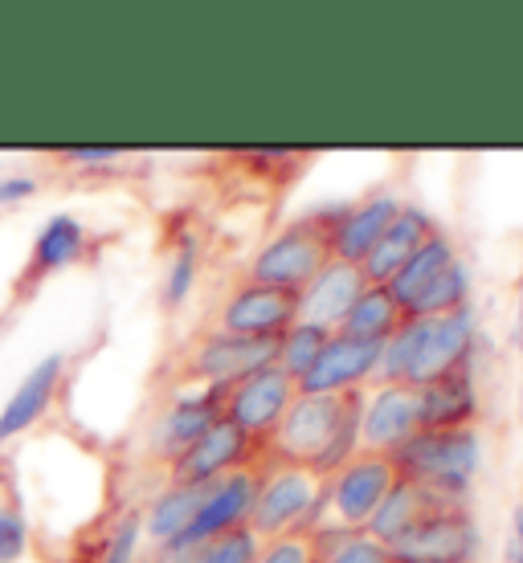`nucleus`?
Wrapping results in <instances>:
<instances>
[{"instance_id":"9b49d317","label":"nucleus","mask_w":523,"mask_h":563,"mask_svg":"<svg viewBox=\"0 0 523 563\" xmlns=\"http://www.w3.org/2000/svg\"><path fill=\"white\" fill-rule=\"evenodd\" d=\"M262 453L258 441L233 429V424L221 417V421L213 424L209 433L193 441L181 457H172V482L176 486H213L217 478H226L241 465H254V457Z\"/></svg>"},{"instance_id":"f704fd0d","label":"nucleus","mask_w":523,"mask_h":563,"mask_svg":"<svg viewBox=\"0 0 523 563\" xmlns=\"http://www.w3.org/2000/svg\"><path fill=\"white\" fill-rule=\"evenodd\" d=\"M33 188H37V184L29 180V176H9V180H0V205H13V200L33 197Z\"/></svg>"},{"instance_id":"ddd939ff","label":"nucleus","mask_w":523,"mask_h":563,"mask_svg":"<svg viewBox=\"0 0 523 563\" xmlns=\"http://www.w3.org/2000/svg\"><path fill=\"white\" fill-rule=\"evenodd\" d=\"M417 429H422L417 388H410V384H381L377 396H364L360 445L368 453H396Z\"/></svg>"},{"instance_id":"4468645a","label":"nucleus","mask_w":523,"mask_h":563,"mask_svg":"<svg viewBox=\"0 0 523 563\" xmlns=\"http://www.w3.org/2000/svg\"><path fill=\"white\" fill-rule=\"evenodd\" d=\"M470 355H475V310L462 307L442 319H425V339L417 364H413L410 388H422L458 367H470Z\"/></svg>"},{"instance_id":"1a4fd4ad","label":"nucleus","mask_w":523,"mask_h":563,"mask_svg":"<svg viewBox=\"0 0 523 563\" xmlns=\"http://www.w3.org/2000/svg\"><path fill=\"white\" fill-rule=\"evenodd\" d=\"M377 364H381V343L331 331L324 343V352L315 355V364L307 367V376H303L295 388H298V396L360 393V384H364L368 376H377Z\"/></svg>"},{"instance_id":"f8f14e48","label":"nucleus","mask_w":523,"mask_h":563,"mask_svg":"<svg viewBox=\"0 0 523 563\" xmlns=\"http://www.w3.org/2000/svg\"><path fill=\"white\" fill-rule=\"evenodd\" d=\"M298 319V295L295 290H279V286H258V282H241L238 290L226 298L221 307V331L250 339H283Z\"/></svg>"},{"instance_id":"7ed1b4c3","label":"nucleus","mask_w":523,"mask_h":563,"mask_svg":"<svg viewBox=\"0 0 523 563\" xmlns=\"http://www.w3.org/2000/svg\"><path fill=\"white\" fill-rule=\"evenodd\" d=\"M360 393L344 396H295V405L286 409V417L279 421V429L262 441V450L274 457L279 465H298L312 474L315 462L324 457V450L331 445V437L340 429V421L348 417Z\"/></svg>"},{"instance_id":"0eeeda50","label":"nucleus","mask_w":523,"mask_h":563,"mask_svg":"<svg viewBox=\"0 0 523 563\" xmlns=\"http://www.w3.org/2000/svg\"><path fill=\"white\" fill-rule=\"evenodd\" d=\"M295 396H298L295 380H291L279 364H270V367H262V372H254V376H246V380L229 384L221 417H226L233 429H241L250 441L262 445V441L279 429L286 409L295 405Z\"/></svg>"},{"instance_id":"dca6fc26","label":"nucleus","mask_w":523,"mask_h":563,"mask_svg":"<svg viewBox=\"0 0 523 563\" xmlns=\"http://www.w3.org/2000/svg\"><path fill=\"white\" fill-rule=\"evenodd\" d=\"M434 233H438V229H434V221H429L422 209H405V205H401V212L393 217V225L384 229L381 241L372 245V254L360 262L364 282L368 286H389V278H393L396 269L405 266Z\"/></svg>"},{"instance_id":"cd10ccee","label":"nucleus","mask_w":523,"mask_h":563,"mask_svg":"<svg viewBox=\"0 0 523 563\" xmlns=\"http://www.w3.org/2000/svg\"><path fill=\"white\" fill-rule=\"evenodd\" d=\"M327 335H331V331L312 327V323H295L291 331H283V339H279V367L298 384L307 376V367L315 364V355L324 352Z\"/></svg>"},{"instance_id":"c756f323","label":"nucleus","mask_w":523,"mask_h":563,"mask_svg":"<svg viewBox=\"0 0 523 563\" xmlns=\"http://www.w3.org/2000/svg\"><path fill=\"white\" fill-rule=\"evenodd\" d=\"M254 563H319V555H315V527L270 539L266 548H258Z\"/></svg>"},{"instance_id":"aec40b11","label":"nucleus","mask_w":523,"mask_h":563,"mask_svg":"<svg viewBox=\"0 0 523 563\" xmlns=\"http://www.w3.org/2000/svg\"><path fill=\"white\" fill-rule=\"evenodd\" d=\"M221 405H226V388H205L200 396H181V400L164 412V421H160L156 445L168 453V457H181L193 441H200L213 424L221 421Z\"/></svg>"},{"instance_id":"a878e982","label":"nucleus","mask_w":523,"mask_h":563,"mask_svg":"<svg viewBox=\"0 0 523 563\" xmlns=\"http://www.w3.org/2000/svg\"><path fill=\"white\" fill-rule=\"evenodd\" d=\"M462 307H470V274H467V266L454 257L450 266L425 286L422 298L405 310V319H442V314H454V310H462Z\"/></svg>"},{"instance_id":"f3484780","label":"nucleus","mask_w":523,"mask_h":563,"mask_svg":"<svg viewBox=\"0 0 523 563\" xmlns=\"http://www.w3.org/2000/svg\"><path fill=\"white\" fill-rule=\"evenodd\" d=\"M396 212H401V200L393 197H372L352 205V209H340L336 229H331V254H336V262L360 266L372 254V245L381 241L384 229L393 225Z\"/></svg>"},{"instance_id":"f03ea898","label":"nucleus","mask_w":523,"mask_h":563,"mask_svg":"<svg viewBox=\"0 0 523 563\" xmlns=\"http://www.w3.org/2000/svg\"><path fill=\"white\" fill-rule=\"evenodd\" d=\"M336 217H340V209L319 212V217H307V221H295L291 229H283V233L254 257L250 282H258V286H279V290H295L298 295L327 262H336V254H331Z\"/></svg>"},{"instance_id":"7c9ffc66","label":"nucleus","mask_w":523,"mask_h":563,"mask_svg":"<svg viewBox=\"0 0 523 563\" xmlns=\"http://www.w3.org/2000/svg\"><path fill=\"white\" fill-rule=\"evenodd\" d=\"M29 527L17 507H0V563H17L25 555Z\"/></svg>"},{"instance_id":"5701e85b","label":"nucleus","mask_w":523,"mask_h":563,"mask_svg":"<svg viewBox=\"0 0 523 563\" xmlns=\"http://www.w3.org/2000/svg\"><path fill=\"white\" fill-rule=\"evenodd\" d=\"M205 490H209V486H176V482H172L168 490L148 507V539L160 543V548H172V543L188 531V522L197 519L200 503H205Z\"/></svg>"},{"instance_id":"2eb2a0df","label":"nucleus","mask_w":523,"mask_h":563,"mask_svg":"<svg viewBox=\"0 0 523 563\" xmlns=\"http://www.w3.org/2000/svg\"><path fill=\"white\" fill-rule=\"evenodd\" d=\"M368 290L364 269L352 262H327L303 290H298V319L295 323H312L324 331H340L344 314L352 302Z\"/></svg>"},{"instance_id":"a211bd4d","label":"nucleus","mask_w":523,"mask_h":563,"mask_svg":"<svg viewBox=\"0 0 523 563\" xmlns=\"http://www.w3.org/2000/svg\"><path fill=\"white\" fill-rule=\"evenodd\" d=\"M417 405H422V429H470L475 412H479V393H475L470 367H458L450 376L422 384Z\"/></svg>"},{"instance_id":"2f4dec72","label":"nucleus","mask_w":523,"mask_h":563,"mask_svg":"<svg viewBox=\"0 0 523 563\" xmlns=\"http://www.w3.org/2000/svg\"><path fill=\"white\" fill-rule=\"evenodd\" d=\"M135 543H140V519H135V515H128V519L115 527L111 548H107L102 563H131V560H135Z\"/></svg>"},{"instance_id":"6e6552de","label":"nucleus","mask_w":523,"mask_h":563,"mask_svg":"<svg viewBox=\"0 0 523 563\" xmlns=\"http://www.w3.org/2000/svg\"><path fill=\"white\" fill-rule=\"evenodd\" d=\"M258 482H262V470H258V465H241V470L213 482L209 490H205V503H200L197 519L188 522V531H184L172 548L197 551V548H205L209 539L226 536L233 527H246V522H250V510H254V498H258Z\"/></svg>"},{"instance_id":"6ab92c4d","label":"nucleus","mask_w":523,"mask_h":563,"mask_svg":"<svg viewBox=\"0 0 523 563\" xmlns=\"http://www.w3.org/2000/svg\"><path fill=\"white\" fill-rule=\"evenodd\" d=\"M62 367L66 360L62 355H45L42 364L29 372L25 380L17 384V393L4 400V409H0V445L4 441H13L17 433H25L29 424H37L50 409V400L57 393V380H62Z\"/></svg>"},{"instance_id":"bb28decb","label":"nucleus","mask_w":523,"mask_h":563,"mask_svg":"<svg viewBox=\"0 0 523 563\" xmlns=\"http://www.w3.org/2000/svg\"><path fill=\"white\" fill-rule=\"evenodd\" d=\"M315 555L319 563H393L384 543L348 527H315Z\"/></svg>"},{"instance_id":"412c9836","label":"nucleus","mask_w":523,"mask_h":563,"mask_svg":"<svg viewBox=\"0 0 523 563\" xmlns=\"http://www.w3.org/2000/svg\"><path fill=\"white\" fill-rule=\"evenodd\" d=\"M446 498H438V494L422 490L417 482L410 478H396V486L389 490V498H384L381 507H377V515L368 519L364 536H372L377 543H384V548H393L396 539L410 531L413 522L425 519L434 507H442Z\"/></svg>"},{"instance_id":"c9c22d12","label":"nucleus","mask_w":523,"mask_h":563,"mask_svg":"<svg viewBox=\"0 0 523 563\" xmlns=\"http://www.w3.org/2000/svg\"><path fill=\"white\" fill-rule=\"evenodd\" d=\"M508 560L511 563H523V503L515 507V515H511V548H508Z\"/></svg>"},{"instance_id":"423d86ee","label":"nucleus","mask_w":523,"mask_h":563,"mask_svg":"<svg viewBox=\"0 0 523 563\" xmlns=\"http://www.w3.org/2000/svg\"><path fill=\"white\" fill-rule=\"evenodd\" d=\"M396 465L389 453H356L352 462L344 465L340 474H331V478L324 482V494L327 503H331V510H336V519H340V527H348V531H364L368 519L377 515V507H381L384 498H389V490L396 486Z\"/></svg>"},{"instance_id":"393cba45","label":"nucleus","mask_w":523,"mask_h":563,"mask_svg":"<svg viewBox=\"0 0 523 563\" xmlns=\"http://www.w3.org/2000/svg\"><path fill=\"white\" fill-rule=\"evenodd\" d=\"M401 323H405V314H401V307L393 302V295H389L384 286H368L364 295L352 302V310L344 314L340 331H344V335L384 343V339L393 335Z\"/></svg>"},{"instance_id":"72a5a7b5","label":"nucleus","mask_w":523,"mask_h":563,"mask_svg":"<svg viewBox=\"0 0 523 563\" xmlns=\"http://www.w3.org/2000/svg\"><path fill=\"white\" fill-rule=\"evenodd\" d=\"M66 164H83V168H99V164H115L119 152L115 147H74V152H62Z\"/></svg>"},{"instance_id":"473e14b6","label":"nucleus","mask_w":523,"mask_h":563,"mask_svg":"<svg viewBox=\"0 0 523 563\" xmlns=\"http://www.w3.org/2000/svg\"><path fill=\"white\" fill-rule=\"evenodd\" d=\"M193 245H184L181 254H176V262H172V274H168V286H164V302L168 307H176V302H184V295H188V286H193Z\"/></svg>"},{"instance_id":"20e7f679","label":"nucleus","mask_w":523,"mask_h":563,"mask_svg":"<svg viewBox=\"0 0 523 563\" xmlns=\"http://www.w3.org/2000/svg\"><path fill=\"white\" fill-rule=\"evenodd\" d=\"M324 498V482L298 470V465H270L258 482V498L250 510V531L266 539H279L286 531H303L307 515H315V503Z\"/></svg>"},{"instance_id":"4be33fe9","label":"nucleus","mask_w":523,"mask_h":563,"mask_svg":"<svg viewBox=\"0 0 523 563\" xmlns=\"http://www.w3.org/2000/svg\"><path fill=\"white\" fill-rule=\"evenodd\" d=\"M450 262H454V245H450V238H442V233H434V238L425 241L422 250H417V254H413L410 262H405V266L396 269L393 278H389V286H384V290L393 295V302L401 307V314H405V310H410L413 302L422 298L425 286H429V282L438 278V274H442L446 266H450Z\"/></svg>"},{"instance_id":"c85d7f7f","label":"nucleus","mask_w":523,"mask_h":563,"mask_svg":"<svg viewBox=\"0 0 523 563\" xmlns=\"http://www.w3.org/2000/svg\"><path fill=\"white\" fill-rule=\"evenodd\" d=\"M258 560V536L250 527H233L226 536L209 539L197 548V563H254Z\"/></svg>"},{"instance_id":"e433bc0d","label":"nucleus","mask_w":523,"mask_h":563,"mask_svg":"<svg viewBox=\"0 0 523 563\" xmlns=\"http://www.w3.org/2000/svg\"><path fill=\"white\" fill-rule=\"evenodd\" d=\"M520 347H523V295H520Z\"/></svg>"},{"instance_id":"f257e3e1","label":"nucleus","mask_w":523,"mask_h":563,"mask_svg":"<svg viewBox=\"0 0 523 563\" xmlns=\"http://www.w3.org/2000/svg\"><path fill=\"white\" fill-rule=\"evenodd\" d=\"M389 457L401 478L417 482L422 490L438 494L446 503H462L479 474L482 445L475 429H417Z\"/></svg>"},{"instance_id":"9d476101","label":"nucleus","mask_w":523,"mask_h":563,"mask_svg":"<svg viewBox=\"0 0 523 563\" xmlns=\"http://www.w3.org/2000/svg\"><path fill=\"white\" fill-rule=\"evenodd\" d=\"M279 364V339H250L213 331L197 343V352L188 360V372L205 380L209 388H229V384L254 376L262 367Z\"/></svg>"},{"instance_id":"39448f33","label":"nucleus","mask_w":523,"mask_h":563,"mask_svg":"<svg viewBox=\"0 0 523 563\" xmlns=\"http://www.w3.org/2000/svg\"><path fill=\"white\" fill-rule=\"evenodd\" d=\"M479 551V531L462 503H442L396 539L393 563H470Z\"/></svg>"},{"instance_id":"b1692460","label":"nucleus","mask_w":523,"mask_h":563,"mask_svg":"<svg viewBox=\"0 0 523 563\" xmlns=\"http://www.w3.org/2000/svg\"><path fill=\"white\" fill-rule=\"evenodd\" d=\"M83 225L74 217H50L33 241V254H29V278H42V274H54V269L70 266L74 257L83 254Z\"/></svg>"}]
</instances>
